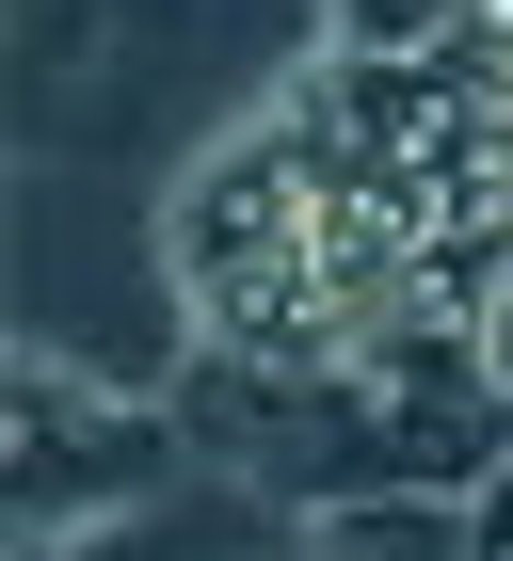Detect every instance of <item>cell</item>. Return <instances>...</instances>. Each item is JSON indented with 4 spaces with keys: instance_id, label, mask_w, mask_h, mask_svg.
Segmentation results:
<instances>
[{
    "instance_id": "8992f818",
    "label": "cell",
    "mask_w": 513,
    "mask_h": 561,
    "mask_svg": "<svg viewBox=\"0 0 513 561\" xmlns=\"http://www.w3.org/2000/svg\"><path fill=\"white\" fill-rule=\"evenodd\" d=\"M498 209H513V161H498Z\"/></svg>"
},
{
    "instance_id": "5b68a950",
    "label": "cell",
    "mask_w": 513,
    "mask_h": 561,
    "mask_svg": "<svg viewBox=\"0 0 513 561\" xmlns=\"http://www.w3.org/2000/svg\"><path fill=\"white\" fill-rule=\"evenodd\" d=\"M466 514H481V561H513V466H498V481H481Z\"/></svg>"
},
{
    "instance_id": "3957f363",
    "label": "cell",
    "mask_w": 513,
    "mask_h": 561,
    "mask_svg": "<svg viewBox=\"0 0 513 561\" xmlns=\"http://www.w3.org/2000/svg\"><path fill=\"white\" fill-rule=\"evenodd\" d=\"M418 65L466 96V113H498V129H513V0H498V16H466L449 48H418Z\"/></svg>"
},
{
    "instance_id": "277c9868",
    "label": "cell",
    "mask_w": 513,
    "mask_h": 561,
    "mask_svg": "<svg viewBox=\"0 0 513 561\" xmlns=\"http://www.w3.org/2000/svg\"><path fill=\"white\" fill-rule=\"evenodd\" d=\"M466 16H498V0H338V48H449Z\"/></svg>"
},
{
    "instance_id": "6da1fadb",
    "label": "cell",
    "mask_w": 513,
    "mask_h": 561,
    "mask_svg": "<svg viewBox=\"0 0 513 561\" xmlns=\"http://www.w3.org/2000/svg\"><path fill=\"white\" fill-rule=\"evenodd\" d=\"M353 161H369V129L338 113V81L305 65L256 129H225L209 161L176 176V209H161V257H176V305H193V337H256L273 305L305 289V257H321V209L353 193Z\"/></svg>"
},
{
    "instance_id": "7a4b0ae2",
    "label": "cell",
    "mask_w": 513,
    "mask_h": 561,
    "mask_svg": "<svg viewBox=\"0 0 513 561\" xmlns=\"http://www.w3.org/2000/svg\"><path fill=\"white\" fill-rule=\"evenodd\" d=\"M176 466V433L145 417V401L81 386L65 353H16V433H0V481H16V546H65V514H113V497H145V481Z\"/></svg>"
}]
</instances>
